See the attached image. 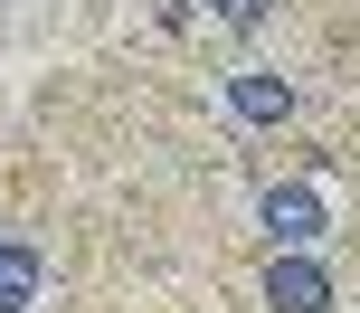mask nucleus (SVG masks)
Segmentation results:
<instances>
[{"instance_id": "obj_1", "label": "nucleus", "mask_w": 360, "mask_h": 313, "mask_svg": "<svg viewBox=\"0 0 360 313\" xmlns=\"http://www.w3.org/2000/svg\"><path fill=\"white\" fill-rule=\"evenodd\" d=\"M218 105H228L237 124H256V133H285L304 95H294L285 67H228V76H218Z\"/></svg>"}, {"instance_id": "obj_2", "label": "nucleus", "mask_w": 360, "mask_h": 313, "mask_svg": "<svg viewBox=\"0 0 360 313\" xmlns=\"http://www.w3.org/2000/svg\"><path fill=\"white\" fill-rule=\"evenodd\" d=\"M256 228H266V247H323L332 209H323V190H313V181H275L266 200H256Z\"/></svg>"}, {"instance_id": "obj_3", "label": "nucleus", "mask_w": 360, "mask_h": 313, "mask_svg": "<svg viewBox=\"0 0 360 313\" xmlns=\"http://www.w3.org/2000/svg\"><path fill=\"white\" fill-rule=\"evenodd\" d=\"M266 313H332V276L313 266V247H275V266H266Z\"/></svg>"}, {"instance_id": "obj_4", "label": "nucleus", "mask_w": 360, "mask_h": 313, "mask_svg": "<svg viewBox=\"0 0 360 313\" xmlns=\"http://www.w3.org/2000/svg\"><path fill=\"white\" fill-rule=\"evenodd\" d=\"M38 304V247L0 238V313H29Z\"/></svg>"}, {"instance_id": "obj_5", "label": "nucleus", "mask_w": 360, "mask_h": 313, "mask_svg": "<svg viewBox=\"0 0 360 313\" xmlns=\"http://www.w3.org/2000/svg\"><path fill=\"white\" fill-rule=\"evenodd\" d=\"M199 19H209V29H237V38H247V29H266V19H275V0H199Z\"/></svg>"}, {"instance_id": "obj_6", "label": "nucleus", "mask_w": 360, "mask_h": 313, "mask_svg": "<svg viewBox=\"0 0 360 313\" xmlns=\"http://www.w3.org/2000/svg\"><path fill=\"white\" fill-rule=\"evenodd\" d=\"M199 19V0H152V29H190Z\"/></svg>"}]
</instances>
